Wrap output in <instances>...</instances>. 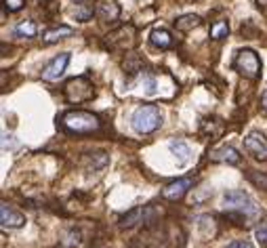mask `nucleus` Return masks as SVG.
I'll return each mask as SVG.
<instances>
[{
	"label": "nucleus",
	"instance_id": "nucleus-17",
	"mask_svg": "<svg viewBox=\"0 0 267 248\" xmlns=\"http://www.w3.org/2000/svg\"><path fill=\"white\" fill-rule=\"evenodd\" d=\"M200 23H202V19L198 15H194V13H189V15H181L177 21H175V27H177L179 32H192Z\"/></svg>",
	"mask_w": 267,
	"mask_h": 248
},
{
	"label": "nucleus",
	"instance_id": "nucleus-4",
	"mask_svg": "<svg viewBox=\"0 0 267 248\" xmlns=\"http://www.w3.org/2000/svg\"><path fill=\"white\" fill-rule=\"evenodd\" d=\"M135 45H137V30L131 23L116 27L114 32H110L105 36V46L116 53H126L131 48H135Z\"/></svg>",
	"mask_w": 267,
	"mask_h": 248
},
{
	"label": "nucleus",
	"instance_id": "nucleus-20",
	"mask_svg": "<svg viewBox=\"0 0 267 248\" xmlns=\"http://www.w3.org/2000/svg\"><path fill=\"white\" fill-rule=\"evenodd\" d=\"M74 15H76V19H78V21H89L90 17H93V4H90L89 0H82V2L76 4Z\"/></svg>",
	"mask_w": 267,
	"mask_h": 248
},
{
	"label": "nucleus",
	"instance_id": "nucleus-11",
	"mask_svg": "<svg viewBox=\"0 0 267 248\" xmlns=\"http://www.w3.org/2000/svg\"><path fill=\"white\" fill-rule=\"evenodd\" d=\"M152 212H154L152 206H139L135 210H131L129 215H124L118 225H120L122 229H129V227H135L139 223H147L152 219Z\"/></svg>",
	"mask_w": 267,
	"mask_h": 248
},
{
	"label": "nucleus",
	"instance_id": "nucleus-24",
	"mask_svg": "<svg viewBox=\"0 0 267 248\" xmlns=\"http://www.w3.org/2000/svg\"><path fill=\"white\" fill-rule=\"evenodd\" d=\"M227 248H255V246H252L248 240H236V242H231Z\"/></svg>",
	"mask_w": 267,
	"mask_h": 248
},
{
	"label": "nucleus",
	"instance_id": "nucleus-10",
	"mask_svg": "<svg viewBox=\"0 0 267 248\" xmlns=\"http://www.w3.org/2000/svg\"><path fill=\"white\" fill-rule=\"evenodd\" d=\"M0 223H2V227L17 229V227H23V225H25V217L21 215L19 210L9 206L6 202H2V204H0Z\"/></svg>",
	"mask_w": 267,
	"mask_h": 248
},
{
	"label": "nucleus",
	"instance_id": "nucleus-5",
	"mask_svg": "<svg viewBox=\"0 0 267 248\" xmlns=\"http://www.w3.org/2000/svg\"><path fill=\"white\" fill-rule=\"evenodd\" d=\"M63 95L69 103H84V101H90L95 97V87L89 78L78 76V78H72L63 84Z\"/></svg>",
	"mask_w": 267,
	"mask_h": 248
},
{
	"label": "nucleus",
	"instance_id": "nucleus-21",
	"mask_svg": "<svg viewBox=\"0 0 267 248\" xmlns=\"http://www.w3.org/2000/svg\"><path fill=\"white\" fill-rule=\"evenodd\" d=\"M168 147H171V152L177 156L181 162H185L189 158V145L185 143V141H171V145Z\"/></svg>",
	"mask_w": 267,
	"mask_h": 248
},
{
	"label": "nucleus",
	"instance_id": "nucleus-23",
	"mask_svg": "<svg viewBox=\"0 0 267 248\" xmlns=\"http://www.w3.org/2000/svg\"><path fill=\"white\" fill-rule=\"evenodd\" d=\"M248 179L255 183V185H259V187H263V189H267V177H259V175H248Z\"/></svg>",
	"mask_w": 267,
	"mask_h": 248
},
{
	"label": "nucleus",
	"instance_id": "nucleus-18",
	"mask_svg": "<svg viewBox=\"0 0 267 248\" xmlns=\"http://www.w3.org/2000/svg\"><path fill=\"white\" fill-rule=\"evenodd\" d=\"M36 32H38V27L34 21H21V23L13 30V34H15L17 38H34L36 36Z\"/></svg>",
	"mask_w": 267,
	"mask_h": 248
},
{
	"label": "nucleus",
	"instance_id": "nucleus-19",
	"mask_svg": "<svg viewBox=\"0 0 267 248\" xmlns=\"http://www.w3.org/2000/svg\"><path fill=\"white\" fill-rule=\"evenodd\" d=\"M227 34H229V23L227 21H215L213 25H210V38L213 40H223V38H227Z\"/></svg>",
	"mask_w": 267,
	"mask_h": 248
},
{
	"label": "nucleus",
	"instance_id": "nucleus-13",
	"mask_svg": "<svg viewBox=\"0 0 267 248\" xmlns=\"http://www.w3.org/2000/svg\"><path fill=\"white\" fill-rule=\"evenodd\" d=\"M210 160L215 162H227V164H240L242 156L238 150L234 147H215V150H210Z\"/></svg>",
	"mask_w": 267,
	"mask_h": 248
},
{
	"label": "nucleus",
	"instance_id": "nucleus-16",
	"mask_svg": "<svg viewBox=\"0 0 267 248\" xmlns=\"http://www.w3.org/2000/svg\"><path fill=\"white\" fill-rule=\"evenodd\" d=\"M200 129H202V135L215 139V137H219V135L223 133V120L215 118V116L213 118H204V120H202V124H200Z\"/></svg>",
	"mask_w": 267,
	"mask_h": 248
},
{
	"label": "nucleus",
	"instance_id": "nucleus-3",
	"mask_svg": "<svg viewBox=\"0 0 267 248\" xmlns=\"http://www.w3.org/2000/svg\"><path fill=\"white\" fill-rule=\"evenodd\" d=\"M131 124L139 135H150L162 126V114L156 105H139L131 116Z\"/></svg>",
	"mask_w": 267,
	"mask_h": 248
},
{
	"label": "nucleus",
	"instance_id": "nucleus-12",
	"mask_svg": "<svg viewBox=\"0 0 267 248\" xmlns=\"http://www.w3.org/2000/svg\"><path fill=\"white\" fill-rule=\"evenodd\" d=\"M97 17H99L103 23H111V21H118L120 17V4L116 0H101L97 4Z\"/></svg>",
	"mask_w": 267,
	"mask_h": 248
},
{
	"label": "nucleus",
	"instance_id": "nucleus-8",
	"mask_svg": "<svg viewBox=\"0 0 267 248\" xmlns=\"http://www.w3.org/2000/svg\"><path fill=\"white\" fill-rule=\"evenodd\" d=\"M244 147H246V152L252 156V158L267 160V139H265V135H261L259 131H252L246 135Z\"/></svg>",
	"mask_w": 267,
	"mask_h": 248
},
{
	"label": "nucleus",
	"instance_id": "nucleus-7",
	"mask_svg": "<svg viewBox=\"0 0 267 248\" xmlns=\"http://www.w3.org/2000/svg\"><path fill=\"white\" fill-rule=\"evenodd\" d=\"M67 63H69V53H59L57 57L51 59L44 68H42V72H40L42 80H46V82H55V80H59V78L63 76V72H66Z\"/></svg>",
	"mask_w": 267,
	"mask_h": 248
},
{
	"label": "nucleus",
	"instance_id": "nucleus-9",
	"mask_svg": "<svg viewBox=\"0 0 267 248\" xmlns=\"http://www.w3.org/2000/svg\"><path fill=\"white\" fill-rule=\"evenodd\" d=\"M194 183L196 181L192 179V177H183V179H177V181L168 183V185L162 189V198L164 200H171V202H177L194 187Z\"/></svg>",
	"mask_w": 267,
	"mask_h": 248
},
{
	"label": "nucleus",
	"instance_id": "nucleus-2",
	"mask_svg": "<svg viewBox=\"0 0 267 248\" xmlns=\"http://www.w3.org/2000/svg\"><path fill=\"white\" fill-rule=\"evenodd\" d=\"M225 208L229 217L236 219V221H246V219L259 217V206L244 191H229L225 196Z\"/></svg>",
	"mask_w": 267,
	"mask_h": 248
},
{
	"label": "nucleus",
	"instance_id": "nucleus-14",
	"mask_svg": "<svg viewBox=\"0 0 267 248\" xmlns=\"http://www.w3.org/2000/svg\"><path fill=\"white\" fill-rule=\"evenodd\" d=\"M150 42L156 48H162V51H166V48H173L175 46V38L173 34L164 30V27H154L152 34H150Z\"/></svg>",
	"mask_w": 267,
	"mask_h": 248
},
{
	"label": "nucleus",
	"instance_id": "nucleus-6",
	"mask_svg": "<svg viewBox=\"0 0 267 248\" xmlns=\"http://www.w3.org/2000/svg\"><path fill=\"white\" fill-rule=\"evenodd\" d=\"M234 69L240 76L248 78V80H257L261 76V59H259V55L255 51L242 48V51H238L234 59Z\"/></svg>",
	"mask_w": 267,
	"mask_h": 248
},
{
	"label": "nucleus",
	"instance_id": "nucleus-1",
	"mask_svg": "<svg viewBox=\"0 0 267 248\" xmlns=\"http://www.w3.org/2000/svg\"><path fill=\"white\" fill-rule=\"evenodd\" d=\"M61 126L72 135H93L101 131V118L87 110H72L61 116Z\"/></svg>",
	"mask_w": 267,
	"mask_h": 248
},
{
	"label": "nucleus",
	"instance_id": "nucleus-22",
	"mask_svg": "<svg viewBox=\"0 0 267 248\" xmlns=\"http://www.w3.org/2000/svg\"><path fill=\"white\" fill-rule=\"evenodd\" d=\"M23 4H25V0H4V9L11 11V13L23 9Z\"/></svg>",
	"mask_w": 267,
	"mask_h": 248
},
{
	"label": "nucleus",
	"instance_id": "nucleus-26",
	"mask_svg": "<svg viewBox=\"0 0 267 248\" xmlns=\"http://www.w3.org/2000/svg\"><path fill=\"white\" fill-rule=\"evenodd\" d=\"M257 6L261 11H267V0H257Z\"/></svg>",
	"mask_w": 267,
	"mask_h": 248
},
{
	"label": "nucleus",
	"instance_id": "nucleus-15",
	"mask_svg": "<svg viewBox=\"0 0 267 248\" xmlns=\"http://www.w3.org/2000/svg\"><path fill=\"white\" fill-rule=\"evenodd\" d=\"M72 34H74V30L69 25H59V27H53V30H46L42 34V42H44V45H53V42H59L66 36H72Z\"/></svg>",
	"mask_w": 267,
	"mask_h": 248
},
{
	"label": "nucleus",
	"instance_id": "nucleus-29",
	"mask_svg": "<svg viewBox=\"0 0 267 248\" xmlns=\"http://www.w3.org/2000/svg\"><path fill=\"white\" fill-rule=\"evenodd\" d=\"M97 248H105V246H97Z\"/></svg>",
	"mask_w": 267,
	"mask_h": 248
},
{
	"label": "nucleus",
	"instance_id": "nucleus-27",
	"mask_svg": "<svg viewBox=\"0 0 267 248\" xmlns=\"http://www.w3.org/2000/svg\"><path fill=\"white\" fill-rule=\"evenodd\" d=\"M261 105H263V110L267 112V90H265V93L261 95Z\"/></svg>",
	"mask_w": 267,
	"mask_h": 248
},
{
	"label": "nucleus",
	"instance_id": "nucleus-25",
	"mask_svg": "<svg viewBox=\"0 0 267 248\" xmlns=\"http://www.w3.org/2000/svg\"><path fill=\"white\" fill-rule=\"evenodd\" d=\"M257 238H259V242H261V244L265 246V244H267V229H265V227H263V229H259V231H257Z\"/></svg>",
	"mask_w": 267,
	"mask_h": 248
},
{
	"label": "nucleus",
	"instance_id": "nucleus-28",
	"mask_svg": "<svg viewBox=\"0 0 267 248\" xmlns=\"http://www.w3.org/2000/svg\"><path fill=\"white\" fill-rule=\"evenodd\" d=\"M74 2H82V0H74Z\"/></svg>",
	"mask_w": 267,
	"mask_h": 248
}]
</instances>
